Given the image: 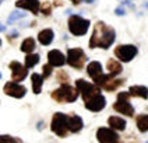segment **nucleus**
I'll return each mask as SVG.
<instances>
[{"instance_id":"obj_1","label":"nucleus","mask_w":148,"mask_h":143,"mask_svg":"<svg viewBox=\"0 0 148 143\" xmlns=\"http://www.w3.org/2000/svg\"><path fill=\"white\" fill-rule=\"evenodd\" d=\"M116 39V32L112 27L105 24L103 21H98L94 25V31L90 38V48H101V49H108Z\"/></svg>"},{"instance_id":"obj_2","label":"nucleus","mask_w":148,"mask_h":143,"mask_svg":"<svg viewBox=\"0 0 148 143\" xmlns=\"http://www.w3.org/2000/svg\"><path fill=\"white\" fill-rule=\"evenodd\" d=\"M78 94L80 91L77 90V87H71L69 83H63L59 88L52 91L50 95L56 102L63 104V102H74L78 98Z\"/></svg>"},{"instance_id":"obj_3","label":"nucleus","mask_w":148,"mask_h":143,"mask_svg":"<svg viewBox=\"0 0 148 143\" xmlns=\"http://www.w3.org/2000/svg\"><path fill=\"white\" fill-rule=\"evenodd\" d=\"M130 93L122 91L117 94V101L113 104V109L116 112L126 115V117H133L134 115V107L130 104Z\"/></svg>"},{"instance_id":"obj_4","label":"nucleus","mask_w":148,"mask_h":143,"mask_svg":"<svg viewBox=\"0 0 148 143\" xmlns=\"http://www.w3.org/2000/svg\"><path fill=\"white\" fill-rule=\"evenodd\" d=\"M90 28V20L87 18H82L81 16H70L69 18V31L75 35V37H82L85 35L87 31Z\"/></svg>"},{"instance_id":"obj_5","label":"nucleus","mask_w":148,"mask_h":143,"mask_svg":"<svg viewBox=\"0 0 148 143\" xmlns=\"http://www.w3.org/2000/svg\"><path fill=\"white\" fill-rule=\"evenodd\" d=\"M50 131L59 137H66L69 133V126H67V115L63 112H56L52 122H50Z\"/></svg>"},{"instance_id":"obj_6","label":"nucleus","mask_w":148,"mask_h":143,"mask_svg":"<svg viewBox=\"0 0 148 143\" xmlns=\"http://www.w3.org/2000/svg\"><path fill=\"white\" fill-rule=\"evenodd\" d=\"M75 87H77V90H78L80 94H81L84 102L88 101L90 98H92V97H95V95L101 94V87H99L98 84L88 83V82H85L84 79L75 80Z\"/></svg>"},{"instance_id":"obj_7","label":"nucleus","mask_w":148,"mask_h":143,"mask_svg":"<svg viewBox=\"0 0 148 143\" xmlns=\"http://www.w3.org/2000/svg\"><path fill=\"white\" fill-rule=\"evenodd\" d=\"M67 63L71 67L77 69V70H81L85 62H87V55L81 48H70L67 50Z\"/></svg>"},{"instance_id":"obj_8","label":"nucleus","mask_w":148,"mask_h":143,"mask_svg":"<svg viewBox=\"0 0 148 143\" xmlns=\"http://www.w3.org/2000/svg\"><path fill=\"white\" fill-rule=\"evenodd\" d=\"M138 49L136 45H119L115 48V56L120 62H130L137 56Z\"/></svg>"},{"instance_id":"obj_9","label":"nucleus","mask_w":148,"mask_h":143,"mask_svg":"<svg viewBox=\"0 0 148 143\" xmlns=\"http://www.w3.org/2000/svg\"><path fill=\"white\" fill-rule=\"evenodd\" d=\"M4 94H7L10 97H14V98H23L25 94H27V87L20 84L18 82H7L4 84V88H3Z\"/></svg>"},{"instance_id":"obj_10","label":"nucleus","mask_w":148,"mask_h":143,"mask_svg":"<svg viewBox=\"0 0 148 143\" xmlns=\"http://www.w3.org/2000/svg\"><path fill=\"white\" fill-rule=\"evenodd\" d=\"M97 139L101 143H116L120 140V136L112 128H99L97 131Z\"/></svg>"},{"instance_id":"obj_11","label":"nucleus","mask_w":148,"mask_h":143,"mask_svg":"<svg viewBox=\"0 0 148 143\" xmlns=\"http://www.w3.org/2000/svg\"><path fill=\"white\" fill-rule=\"evenodd\" d=\"M8 66H10V70H11V79L14 82H23L28 75V67L23 66L17 60H13Z\"/></svg>"},{"instance_id":"obj_12","label":"nucleus","mask_w":148,"mask_h":143,"mask_svg":"<svg viewBox=\"0 0 148 143\" xmlns=\"http://www.w3.org/2000/svg\"><path fill=\"white\" fill-rule=\"evenodd\" d=\"M105 107H106V98L102 94H98V95L90 98L88 101H85V108L88 111H92V112H99Z\"/></svg>"},{"instance_id":"obj_13","label":"nucleus","mask_w":148,"mask_h":143,"mask_svg":"<svg viewBox=\"0 0 148 143\" xmlns=\"http://www.w3.org/2000/svg\"><path fill=\"white\" fill-rule=\"evenodd\" d=\"M66 56L58 49H52L48 52V63H50L53 67H60L66 63Z\"/></svg>"},{"instance_id":"obj_14","label":"nucleus","mask_w":148,"mask_h":143,"mask_svg":"<svg viewBox=\"0 0 148 143\" xmlns=\"http://www.w3.org/2000/svg\"><path fill=\"white\" fill-rule=\"evenodd\" d=\"M16 7L23 8V10H28V11H31L32 14L38 16V11H39L41 4H39L38 0H17Z\"/></svg>"},{"instance_id":"obj_15","label":"nucleus","mask_w":148,"mask_h":143,"mask_svg":"<svg viewBox=\"0 0 148 143\" xmlns=\"http://www.w3.org/2000/svg\"><path fill=\"white\" fill-rule=\"evenodd\" d=\"M67 126H69V132L71 133H78L84 126L81 117L75 115V114H70L67 115Z\"/></svg>"},{"instance_id":"obj_16","label":"nucleus","mask_w":148,"mask_h":143,"mask_svg":"<svg viewBox=\"0 0 148 143\" xmlns=\"http://www.w3.org/2000/svg\"><path fill=\"white\" fill-rule=\"evenodd\" d=\"M87 73H88V76H90L92 80H95L97 77H99V76L103 73L102 72V65L99 62H97V60L90 62L88 66H87Z\"/></svg>"},{"instance_id":"obj_17","label":"nucleus","mask_w":148,"mask_h":143,"mask_svg":"<svg viewBox=\"0 0 148 143\" xmlns=\"http://www.w3.org/2000/svg\"><path fill=\"white\" fill-rule=\"evenodd\" d=\"M129 93L132 97H138L143 100H148V87L145 86H132L129 88Z\"/></svg>"},{"instance_id":"obj_18","label":"nucleus","mask_w":148,"mask_h":143,"mask_svg":"<svg viewBox=\"0 0 148 143\" xmlns=\"http://www.w3.org/2000/svg\"><path fill=\"white\" fill-rule=\"evenodd\" d=\"M53 37H55L53 31L50 28H45V30H42L41 32L38 34V41H39V44L46 46V45H50L53 42Z\"/></svg>"},{"instance_id":"obj_19","label":"nucleus","mask_w":148,"mask_h":143,"mask_svg":"<svg viewBox=\"0 0 148 143\" xmlns=\"http://www.w3.org/2000/svg\"><path fill=\"white\" fill-rule=\"evenodd\" d=\"M108 125L115 131H124L126 129V121L120 117H109L108 118Z\"/></svg>"},{"instance_id":"obj_20","label":"nucleus","mask_w":148,"mask_h":143,"mask_svg":"<svg viewBox=\"0 0 148 143\" xmlns=\"http://www.w3.org/2000/svg\"><path fill=\"white\" fill-rule=\"evenodd\" d=\"M106 67H108V70H109V73H112L113 76L120 75V73L123 72L122 63H120L119 60H116V59H109L106 62Z\"/></svg>"},{"instance_id":"obj_21","label":"nucleus","mask_w":148,"mask_h":143,"mask_svg":"<svg viewBox=\"0 0 148 143\" xmlns=\"http://www.w3.org/2000/svg\"><path fill=\"white\" fill-rule=\"evenodd\" d=\"M136 125L137 129L141 133H147L148 132V114H140L136 118Z\"/></svg>"},{"instance_id":"obj_22","label":"nucleus","mask_w":148,"mask_h":143,"mask_svg":"<svg viewBox=\"0 0 148 143\" xmlns=\"http://www.w3.org/2000/svg\"><path fill=\"white\" fill-rule=\"evenodd\" d=\"M124 84V80L123 79H115V77H112L110 80H108L106 83L102 86V88L103 90H106V91H115L117 90L120 86H123Z\"/></svg>"},{"instance_id":"obj_23","label":"nucleus","mask_w":148,"mask_h":143,"mask_svg":"<svg viewBox=\"0 0 148 143\" xmlns=\"http://www.w3.org/2000/svg\"><path fill=\"white\" fill-rule=\"evenodd\" d=\"M31 82H32V90L35 94H41L42 86H43V77L38 73H34L31 76Z\"/></svg>"},{"instance_id":"obj_24","label":"nucleus","mask_w":148,"mask_h":143,"mask_svg":"<svg viewBox=\"0 0 148 143\" xmlns=\"http://www.w3.org/2000/svg\"><path fill=\"white\" fill-rule=\"evenodd\" d=\"M35 48H36V45H35V39L34 38H27L21 44V50L24 53H32Z\"/></svg>"},{"instance_id":"obj_25","label":"nucleus","mask_w":148,"mask_h":143,"mask_svg":"<svg viewBox=\"0 0 148 143\" xmlns=\"http://www.w3.org/2000/svg\"><path fill=\"white\" fill-rule=\"evenodd\" d=\"M39 60H41V56L38 53H27V56H25V67L31 69L35 65H38Z\"/></svg>"},{"instance_id":"obj_26","label":"nucleus","mask_w":148,"mask_h":143,"mask_svg":"<svg viewBox=\"0 0 148 143\" xmlns=\"http://www.w3.org/2000/svg\"><path fill=\"white\" fill-rule=\"evenodd\" d=\"M39 11H41L43 16H50V14H52V4H50L49 1L42 3L41 7H39Z\"/></svg>"},{"instance_id":"obj_27","label":"nucleus","mask_w":148,"mask_h":143,"mask_svg":"<svg viewBox=\"0 0 148 143\" xmlns=\"http://www.w3.org/2000/svg\"><path fill=\"white\" fill-rule=\"evenodd\" d=\"M56 77H58L59 83H62V84H63V83H69V75H67L64 70H59Z\"/></svg>"},{"instance_id":"obj_28","label":"nucleus","mask_w":148,"mask_h":143,"mask_svg":"<svg viewBox=\"0 0 148 143\" xmlns=\"http://www.w3.org/2000/svg\"><path fill=\"white\" fill-rule=\"evenodd\" d=\"M42 70H43V73H42V77L43 79H48L50 75H52V70H53V66L50 65V63H46V65H43L42 67Z\"/></svg>"},{"instance_id":"obj_29","label":"nucleus","mask_w":148,"mask_h":143,"mask_svg":"<svg viewBox=\"0 0 148 143\" xmlns=\"http://www.w3.org/2000/svg\"><path fill=\"white\" fill-rule=\"evenodd\" d=\"M0 142H21V139L18 137H13V136H8V135H1L0 136Z\"/></svg>"},{"instance_id":"obj_30","label":"nucleus","mask_w":148,"mask_h":143,"mask_svg":"<svg viewBox=\"0 0 148 143\" xmlns=\"http://www.w3.org/2000/svg\"><path fill=\"white\" fill-rule=\"evenodd\" d=\"M24 16H25V14H21V13H13V14H11V17H10V20H8V23L11 24V23H13L14 20H18V18H23Z\"/></svg>"},{"instance_id":"obj_31","label":"nucleus","mask_w":148,"mask_h":143,"mask_svg":"<svg viewBox=\"0 0 148 143\" xmlns=\"http://www.w3.org/2000/svg\"><path fill=\"white\" fill-rule=\"evenodd\" d=\"M115 13L117 14V16H124V13H126V11H124V8L120 6V7H117V8L115 10Z\"/></svg>"},{"instance_id":"obj_32","label":"nucleus","mask_w":148,"mask_h":143,"mask_svg":"<svg viewBox=\"0 0 148 143\" xmlns=\"http://www.w3.org/2000/svg\"><path fill=\"white\" fill-rule=\"evenodd\" d=\"M17 35H18V32H17V31H13V32L8 35V39H10V41H13L14 38H17Z\"/></svg>"},{"instance_id":"obj_33","label":"nucleus","mask_w":148,"mask_h":143,"mask_svg":"<svg viewBox=\"0 0 148 143\" xmlns=\"http://www.w3.org/2000/svg\"><path fill=\"white\" fill-rule=\"evenodd\" d=\"M70 1H71V3H73L74 6H78V4H80V3H81L82 0H70Z\"/></svg>"},{"instance_id":"obj_34","label":"nucleus","mask_w":148,"mask_h":143,"mask_svg":"<svg viewBox=\"0 0 148 143\" xmlns=\"http://www.w3.org/2000/svg\"><path fill=\"white\" fill-rule=\"evenodd\" d=\"M6 30V27H1V24H0V31H4Z\"/></svg>"},{"instance_id":"obj_35","label":"nucleus","mask_w":148,"mask_h":143,"mask_svg":"<svg viewBox=\"0 0 148 143\" xmlns=\"http://www.w3.org/2000/svg\"><path fill=\"white\" fill-rule=\"evenodd\" d=\"M144 6H145V7H147V8H148V3H145V4H144Z\"/></svg>"},{"instance_id":"obj_36","label":"nucleus","mask_w":148,"mask_h":143,"mask_svg":"<svg viewBox=\"0 0 148 143\" xmlns=\"http://www.w3.org/2000/svg\"><path fill=\"white\" fill-rule=\"evenodd\" d=\"M0 45H1V39H0Z\"/></svg>"},{"instance_id":"obj_37","label":"nucleus","mask_w":148,"mask_h":143,"mask_svg":"<svg viewBox=\"0 0 148 143\" xmlns=\"http://www.w3.org/2000/svg\"><path fill=\"white\" fill-rule=\"evenodd\" d=\"M1 1H3V0H0V3H1Z\"/></svg>"},{"instance_id":"obj_38","label":"nucleus","mask_w":148,"mask_h":143,"mask_svg":"<svg viewBox=\"0 0 148 143\" xmlns=\"http://www.w3.org/2000/svg\"><path fill=\"white\" fill-rule=\"evenodd\" d=\"M0 77H1V75H0Z\"/></svg>"}]
</instances>
